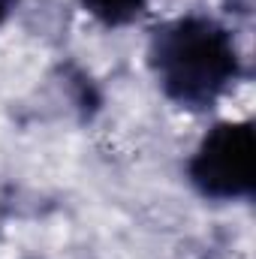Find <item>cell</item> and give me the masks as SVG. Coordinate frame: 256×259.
Masks as SVG:
<instances>
[{
  "label": "cell",
  "instance_id": "obj_2",
  "mask_svg": "<svg viewBox=\"0 0 256 259\" xmlns=\"http://www.w3.org/2000/svg\"><path fill=\"white\" fill-rule=\"evenodd\" d=\"M187 181L208 202H247L256 193L253 121H217L187 160Z\"/></svg>",
  "mask_w": 256,
  "mask_h": 259
},
{
  "label": "cell",
  "instance_id": "obj_3",
  "mask_svg": "<svg viewBox=\"0 0 256 259\" xmlns=\"http://www.w3.org/2000/svg\"><path fill=\"white\" fill-rule=\"evenodd\" d=\"M81 9L106 30H118L145 15L148 0H81Z\"/></svg>",
  "mask_w": 256,
  "mask_h": 259
},
{
  "label": "cell",
  "instance_id": "obj_1",
  "mask_svg": "<svg viewBox=\"0 0 256 259\" xmlns=\"http://www.w3.org/2000/svg\"><path fill=\"white\" fill-rule=\"evenodd\" d=\"M148 66L163 97L193 115L211 112L244 78L235 33L202 12L157 24L148 36Z\"/></svg>",
  "mask_w": 256,
  "mask_h": 259
},
{
  "label": "cell",
  "instance_id": "obj_4",
  "mask_svg": "<svg viewBox=\"0 0 256 259\" xmlns=\"http://www.w3.org/2000/svg\"><path fill=\"white\" fill-rule=\"evenodd\" d=\"M12 9H15V0H0V27H3L6 21H9Z\"/></svg>",
  "mask_w": 256,
  "mask_h": 259
}]
</instances>
